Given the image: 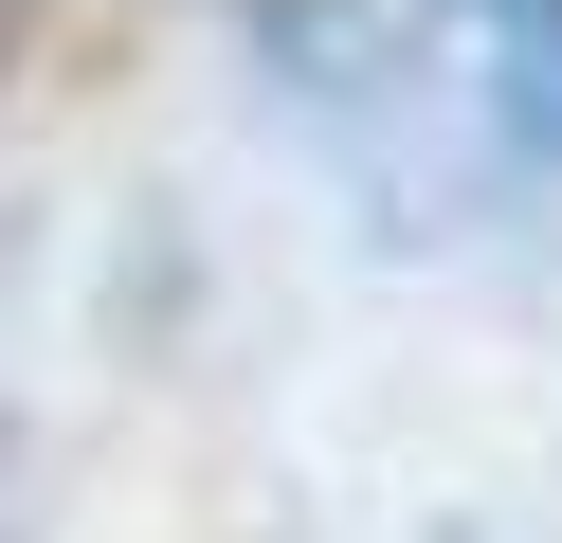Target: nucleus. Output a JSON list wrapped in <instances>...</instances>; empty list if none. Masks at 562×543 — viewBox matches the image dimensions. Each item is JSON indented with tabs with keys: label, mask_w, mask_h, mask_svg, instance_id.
<instances>
[{
	"label": "nucleus",
	"mask_w": 562,
	"mask_h": 543,
	"mask_svg": "<svg viewBox=\"0 0 562 543\" xmlns=\"http://www.w3.org/2000/svg\"><path fill=\"white\" fill-rule=\"evenodd\" d=\"M236 36L291 109H381L436 72V0H236Z\"/></svg>",
	"instance_id": "1"
},
{
	"label": "nucleus",
	"mask_w": 562,
	"mask_h": 543,
	"mask_svg": "<svg viewBox=\"0 0 562 543\" xmlns=\"http://www.w3.org/2000/svg\"><path fill=\"white\" fill-rule=\"evenodd\" d=\"M490 109H508V145H544V163H562V0H526V19H508Z\"/></svg>",
	"instance_id": "2"
},
{
	"label": "nucleus",
	"mask_w": 562,
	"mask_h": 543,
	"mask_svg": "<svg viewBox=\"0 0 562 543\" xmlns=\"http://www.w3.org/2000/svg\"><path fill=\"white\" fill-rule=\"evenodd\" d=\"M0 543H37V417L0 398Z\"/></svg>",
	"instance_id": "3"
},
{
	"label": "nucleus",
	"mask_w": 562,
	"mask_h": 543,
	"mask_svg": "<svg viewBox=\"0 0 562 543\" xmlns=\"http://www.w3.org/2000/svg\"><path fill=\"white\" fill-rule=\"evenodd\" d=\"M37 19H55V0H0V109H19V55H37Z\"/></svg>",
	"instance_id": "4"
},
{
	"label": "nucleus",
	"mask_w": 562,
	"mask_h": 543,
	"mask_svg": "<svg viewBox=\"0 0 562 543\" xmlns=\"http://www.w3.org/2000/svg\"><path fill=\"white\" fill-rule=\"evenodd\" d=\"M0 290H19V217H0Z\"/></svg>",
	"instance_id": "5"
},
{
	"label": "nucleus",
	"mask_w": 562,
	"mask_h": 543,
	"mask_svg": "<svg viewBox=\"0 0 562 543\" xmlns=\"http://www.w3.org/2000/svg\"><path fill=\"white\" fill-rule=\"evenodd\" d=\"M490 19H526V0H490Z\"/></svg>",
	"instance_id": "6"
}]
</instances>
